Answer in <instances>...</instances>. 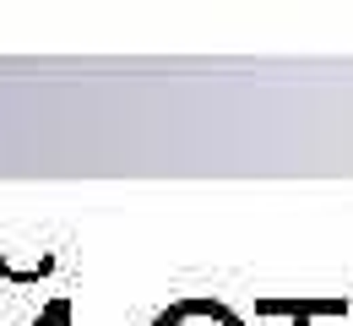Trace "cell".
Returning a JSON list of instances; mask_svg holds the SVG:
<instances>
[{"label":"cell","mask_w":353,"mask_h":326,"mask_svg":"<svg viewBox=\"0 0 353 326\" xmlns=\"http://www.w3.org/2000/svg\"><path fill=\"white\" fill-rule=\"evenodd\" d=\"M152 326H245V316L234 310V305H223L212 294H190V299H174V305H163Z\"/></svg>","instance_id":"cell-1"}]
</instances>
